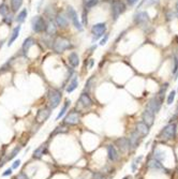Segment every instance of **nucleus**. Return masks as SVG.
<instances>
[{
  "label": "nucleus",
  "mask_w": 178,
  "mask_h": 179,
  "mask_svg": "<svg viewBox=\"0 0 178 179\" xmlns=\"http://www.w3.org/2000/svg\"><path fill=\"white\" fill-rule=\"evenodd\" d=\"M71 42L68 40V39L63 38V37H58L56 38L54 40V42H53V49L55 50L56 53H63L64 50L69 49L70 47H71Z\"/></svg>",
  "instance_id": "1"
},
{
  "label": "nucleus",
  "mask_w": 178,
  "mask_h": 179,
  "mask_svg": "<svg viewBox=\"0 0 178 179\" xmlns=\"http://www.w3.org/2000/svg\"><path fill=\"white\" fill-rule=\"evenodd\" d=\"M31 26H32V30L35 33H41L46 28V23H45L44 18L42 16L37 15L31 19Z\"/></svg>",
  "instance_id": "2"
},
{
  "label": "nucleus",
  "mask_w": 178,
  "mask_h": 179,
  "mask_svg": "<svg viewBox=\"0 0 178 179\" xmlns=\"http://www.w3.org/2000/svg\"><path fill=\"white\" fill-rule=\"evenodd\" d=\"M61 98H62V94L59 90H57V89H50L49 92V101L50 108H53V110L56 108L60 104Z\"/></svg>",
  "instance_id": "3"
},
{
  "label": "nucleus",
  "mask_w": 178,
  "mask_h": 179,
  "mask_svg": "<svg viewBox=\"0 0 178 179\" xmlns=\"http://www.w3.org/2000/svg\"><path fill=\"white\" fill-rule=\"evenodd\" d=\"M106 31V25L104 23H99L96 24L91 28V33H92V42H95L96 40L100 39L103 35H105Z\"/></svg>",
  "instance_id": "4"
},
{
  "label": "nucleus",
  "mask_w": 178,
  "mask_h": 179,
  "mask_svg": "<svg viewBox=\"0 0 178 179\" xmlns=\"http://www.w3.org/2000/svg\"><path fill=\"white\" fill-rule=\"evenodd\" d=\"M161 104H162V99L159 98V97H153L152 99L149 100L146 110H148L149 112H151L153 114L158 113L161 108Z\"/></svg>",
  "instance_id": "5"
},
{
  "label": "nucleus",
  "mask_w": 178,
  "mask_h": 179,
  "mask_svg": "<svg viewBox=\"0 0 178 179\" xmlns=\"http://www.w3.org/2000/svg\"><path fill=\"white\" fill-rule=\"evenodd\" d=\"M126 11V6L124 2L121 1H114L112 4V13H113V18L114 21H116L119 17L120 14H122Z\"/></svg>",
  "instance_id": "6"
},
{
  "label": "nucleus",
  "mask_w": 178,
  "mask_h": 179,
  "mask_svg": "<svg viewBox=\"0 0 178 179\" xmlns=\"http://www.w3.org/2000/svg\"><path fill=\"white\" fill-rule=\"evenodd\" d=\"M68 15L70 19L72 21V24H73L74 27L77 29L78 31H83V25H82L81 21H78L77 13H76L75 10L72 8V7H68Z\"/></svg>",
  "instance_id": "7"
},
{
  "label": "nucleus",
  "mask_w": 178,
  "mask_h": 179,
  "mask_svg": "<svg viewBox=\"0 0 178 179\" xmlns=\"http://www.w3.org/2000/svg\"><path fill=\"white\" fill-rule=\"evenodd\" d=\"M175 132H176V125L171 123L162 130L160 136L164 139H172L175 136Z\"/></svg>",
  "instance_id": "8"
},
{
  "label": "nucleus",
  "mask_w": 178,
  "mask_h": 179,
  "mask_svg": "<svg viewBox=\"0 0 178 179\" xmlns=\"http://www.w3.org/2000/svg\"><path fill=\"white\" fill-rule=\"evenodd\" d=\"M79 121V116L78 113L76 111H72V112H69L68 115L66 116L63 120L64 125H74L76 123H78Z\"/></svg>",
  "instance_id": "9"
},
{
  "label": "nucleus",
  "mask_w": 178,
  "mask_h": 179,
  "mask_svg": "<svg viewBox=\"0 0 178 179\" xmlns=\"http://www.w3.org/2000/svg\"><path fill=\"white\" fill-rule=\"evenodd\" d=\"M77 103L79 105H82L83 107L87 108V107H90L91 105H92V101H91L90 97L88 96V93H82L81 96H79V99L77 101Z\"/></svg>",
  "instance_id": "10"
},
{
  "label": "nucleus",
  "mask_w": 178,
  "mask_h": 179,
  "mask_svg": "<svg viewBox=\"0 0 178 179\" xmlns=\"http://www.w3.org/2000/svg\"><path fill=\"white\" fill-rule=\"evenodd\" d=\"M116 145L118 147V149L121 152H126L129 150L130 145H129V139H126V137H121V139H118L116 141Z\"/></svg>",
  "instance_id": "11"
},
{
  "label": "nucleus",
  "mask_w": 178,
  "mask_h": 179,
  "mask_svg": "<svg viewBox=\"0 0 178 179\" xmlns=\"http://www.w3.org/2000/svg\"><path fill=\"white\" fill-rule=\"evenodd\" d=\"M142 117H143L144 123L147 125L148 127H151V125H153V120H155V114L153 113H151V112H149L148 110H146L145 112L143 113Z\"/></svg>",
  "instance_id": "12"
},
{
  "label": "nucleus",
  "mask_w": 178,
  "mask_h": 179,
  "mask_svg": "<svg viewBox=\"0 0 178 179\" xmlns=\"http://www.w3.org/2000/svg\"><path fill=\"white\" fill-rule=\"evenodd\" d=\"M50 115V108H42L37 114V121L43 122L49 117Z\"/></svg>",
  "instance_id": "13"
},
{
  "label": "nucleus",
  "mask_w": 178,
  "mask_h": 179,
  "mask_svg": "<svg viewBox=\"0 0 178 179\" xmlns=\"http://www.w3.org/2000/svg\"><path fill=\"white\" fill-rule=\"evenodd\" d=\"M139 139H141V136H139V134H138V132H136V131L132 132L131 136H130V139H129V145H130V148L135 149L136 147L138 146Z\"/></svg>",
  "instance_id": "14"
},
{
  "label": "nucleus",
  "mask_w": 178,
  "mask_h": 179,
  "mask_svg": "<svg viewBox=\"0 0 178 179\" xmlns=\"http://www.w3.org/2000/svg\"><path fill=\"white\" fill-rule=\"evenodd\" d=\"M134 21L138 25H145L148 21V14L146 12H139L134 16Z\"/></svg>",
  "instance_id": "15"
},
{
  "label": "nucleus",
  "mask_w": 178,
  "mask_h": 179,
  "mask_svg": "<svg viewBox=\"0 0 178 179\" xmlns=\"http://www.w3.org/2000/svg\"><path fill=\"white\" fill-rule=\"evenodd\" d=\"M136 132L139 134V136H146L149 133V127L147 125H145L144 122H138L136 125Z\"/></svg>",
  "instance_id": "16"
},
{
  "label": "nucleus",
  "mask_w": 178,
  "mask_h": 179,
  "mask_svg": "<svg viewBox=\"0 0 178 179\" xmlns=\"http://www.w3.org/2000/svg\"><path fill=\"white\" fill-rule=\"evenodd\" d=\"M106 149H107V153H109V159L112 162H115L118 159V152H117L116 148H115L113 145H107Z\"/></svg>",
  "instance_id": "17"
},
{
  "label": "nucleus",
  "mask_w": 178,
  "mask_h": 179,
  "mask_svg": "<svg viewBox=\"0 0 178 179\" xmlns=\"http://www.w3.org/2000/svg\"><path fill=\"white\" fill-rule=\"evenodd\" d=\"M35 44V39L32 37H28L27 39H25V41H24L23 43V46H21V50H23L24 54H27V52L29 50V48L32 46V45Z\"/></svg>",
  "instance_id": "18"
},
{
  "label": "nucleus",
  "mask_w": 178,
  "mask_h": 179,
  "mask_svg": "<svg viewBox=\"0 0 178 179\" xmlns=\"http://www.w3.org/2000/svg\"><path fill=\"white\" fill-rule=\"evenodd\" d=\"M148 167L152 171H160V170H163V166L162 164L159 162L157 159H151L149 160L148 162Z\"/></svg>",
  "instance_id": "19"
},
{
  "label": "nucleus",
  "mask_w": 178,
  "mask_h": 179,
  "mask_svg": "<svg viewBox=\"0 0 178 179\" xmlns=\"http://www.w3.org/2000/svg\"><path fill=\"white\" fill-rule=\"evenodd\" d=\"M56 23L57 25L59 26V27H67V25H68V19H67L66 15L62 13H59L58 15L56 16Z\"/></svg>",
  "instance_id": "20"
},
{
  "label": "nucleus",
  "mask_w": 178,
  "mask_h": 179,
  "mask_svg": "<svg viewBox=\"0 0 178 179\" xmlns=\"http://www.w3.org/2000/svg\"><path fill=\"white\" fill-rule=\"evenodd\" d=\"M69 64L74 68H76L79 64V57L75 52H72L69 55Z\"/></svg>",
  "instance_id": "21"
},
{
  "label": "nucleus",
  "mask_w": 178,
  "mask_h": 179,
  "mask_svg": "<svg viewBox=\"0 0 178 179\" xmlns=\"http://www.w3.org/2000/svg\"><path fill=\"white\" fill-rule=\"evenodd\" d=\"M21 26L18 25V26H16L15 28L13 29V31H12V35H11V37L10 39H9V43H8V46H11L12 44H13V42L14 41L17 39L18 37V35H20V31H21Z\"/></svg>",
  "instance_id": "22"
},
{
  "label": "nucleus",
  "mask_w": 178,
  "mask_h": 179,
  "mask_svg": "<svg viewBox=\"0 0 178 179\" xmlns=\"http://www.w3.org/2000/svg\"><path fill=\"white\" fill-rule=\"evenodd\" d=\"M77 86H78L77 78H76V77H73V78H72V81L70 82V84L68 85V87H67V92H69V93L73 92V91L75 90L76 88H77Z\"/></svg>",
  "instance_id": "23"
},
{
  "label": "nucleus",
  "mask_w": 178,
  "mask_h": 179,
  "mask_svg": "<svg viewBox=\"0 0 178 179\" xmlns=\"http://www.w3.org/2000/svg\"><path fill=\"white\" fill-rule=\"evenodd\" d=\"M45 31H46V32H47V35H55V33H56L57 28H56V26H55V23H54V21H50L49 23L47 24L46 28H45Z\"/></svg>",
  "instance_id": "24"
},
{
  "label": "nucleus",
  "mask_w": 178,
  "mask_h": 179,
  "mask_svg": "<svg viewBox=\"0 0 178 179\" xmlns=\"http://www.w3.org/2000/svg\"><path fill=\"white\" fill-rule=\"evenodd\" d=\"M27 14H28V12H27V10L26 9H23L20 12V13L17 14V16H16V18H15V21H17V23H23L24 21L26 19V17H27Z\"/></svg>",
  "instance_id": "25"
},
{
  "label": "nucleus",
  "mask_w": 178,
  "mask_h": 179,
  "mask_svg": "<svg viewBox=\"0 0 178 179\" xmlns=\"http://www.w3.org/2000/svg\"><path fill=\"white\" fill-rule=\"evenodd\" d=\"M23 4V0H11V10L13 12H17Z\"/></svg>",
  "instance_id": "26"
},
{
  "label": "nucleus",
  "mask_w": 178,
  "mask_h": 179,
  "mask_svg": "<svg viewBox=\"0 0 178 179\" xmlns=\"http://www.w3.org/2000/svg\"><path fill=\"white\" fill-rule=\"evenodd\" d=\"M70 103H71V102H70L69 100H67L66 102H64L63 106H62V108H61V111H60L59 114H58V115H57V117H56V119H57V120H59L60 118H61L62 116H63L64 114H66L67 110H68V107H69V104H70Z\"/></svg>",
  "instance_id": "27"
},
{
  "label": "nucleus",
  "mask_w": 178,
  "mask_h": 179,
  "mask_svg": "<svg viewBox=\"0 0 178 179\" xmlns=\"http://www.w3.org/2000/svg\"><path fill=\"white\" fill-rule=\"evenodd\" d=\"M84 2V6H85L86 9H90V8H93L98 4L99 0H83Z\"/></svg>",
  "instance_id": "28"
},
{
  "label": "nucleus",
  "mask_w": 178,
  "mask_h": 179,
  "mask_svg": "<svg viewBox=\"0 0 178 179\" xmlns=\"http://www.w3.org/2000/svg\"><path fill=\"white\" fill-rule=\"evenodd\" d=\"M21 146H17V147H15V148H14L13 150H12V152H11V153L9 154L8 157H7V158H6V160H4V161L12 160V159H13L14 157L16 156V154H18V152L21 151Z\"/></svg>",
  "instance_id": "29"
},
{
  "label": "nucleus",
  "mask_w": 178,
  "mask_h": 179,
  "mask_svg": "<svg viewBox=\"0 0 178 179\" xmlns=\"http://www.w3.org/2000/svg\"><path fill=\"white\" fill-rule=\"evenodd\" d=\"M44 151H45V146L43 145V146L39 147L38 149H35V153H33V157H35V158H37V159H39L43 156V154H44Z\"/></svg>",
  "instance_id": "30"
},
{
  "label": "nucleus",
  "mask_w": 178,
  "mask_h": 179,
  "mask_svg": "<svg viewBox=\"0 0 178 179\" xmlns=\"http://www.w3.org/2000/svg\"><path fill=\"white\" fill-rule=\"evenodd\" d=\"M9 13V8L8 6H6V4H1L0 6V14H1L2 16H7Z\"/></svg>",
  "instance_id": "31"
},
{
  "label": "nucleus",
  "mask_w": 178,
  "mask_h": 179,
  "mask_svg": "<svg viewBox=\"0 0 178 179\" xmlns=\"http://www.w3.org/2000/svg\"><path fill=\"white\" fill-rule=\"evenodd\" d=\"M142 159H143V157L141 156V157L136 158L135 160L133 161V163H132V166H131V167H132V172H135V171H136V166H138V164H139V162H141Z\"/></svg>",
  "instance_id": "32"
},
{
  "label": "nucleus",
  "mask_w": 178,
  "mask_h": 179,
  "mask_svg": "<svg viewBox=\"0 0 178 179\" xmlns=\"http://www.w3.org/2000/svg\"><path fill=\"white\" fill-rule=\"evenodd\" d=\"M175 94H176V92H175L174 90L171 91V93L168 94V97H167V104L168 105H171V104L173 103V101H174V99H175Z\"/></svg>",
  "instance_id": "33"
},
{
  "label": "nucleus",
  "mask_w": 178,
  "mask_h": 179,
  "mask_svg": "<svg viewBox=\"0 0 178 179\" xmlns=\"http://www.w3.org/2000/svg\"><path fill=\"white\" fill-rule=\"evenodd\" d=\"M167 87H168V84H164V85L162 86V88H161L160 91H159V98L163 99V94L165 93V91H166Z\"/></svg>",
  "instance_id": "34"
},
{
  "label": "nucleus",
  "mask_w": 178,
  "mask_h": 179,
  "mask_svg": "<svg viewBox=\"0 0 178 179\" xmlns=\"http://www.w3.org/2000/svg\"><path fill=\"white\" fill-rule=\"evenodd\" d=\"M93 179H107V177H105V176L101 173H97V174H93Z\"/></svg>",
  "instance_id": "35"
},
{
  "label": "nucleus",
  "mask_w": 178,
  "mask_h": 179,
  "mask_svg": "<svg viewBox=\"0 0 178 179\" xmlns=\"http://www.w3.org/2000/svg\"><path fill=\"white\" fill-rule=\"evenodd\" d=\"M21 165V160H15L13 162V164H12V170H15V168H17L18 166Z\"/></svg>",
  "instance_id": "36"
},
{
  "label": "nucleus",
  "mask_w": 178,
  "mask_h": 179,
  "mask_svg": "<svg viewBox=\"0 0 178 179\" xmlns=\"http://www.w3.org/2000/svg\"><path fill=\"white\" fill-rule=\"evenodd\" d=\"M107 39H109V35H107V33H105V37L100 41V45H104L105 43L107 42Z\"/></svg>",
  "instance_id": "37"
},
{
  "label": "nucleus",
  "mask_w": 178,
  "mask_h": 179,
  "mask_svg": "<svg viewBox=\"0 0 178 179\" xmlns=\"http://www.w3.org/2000/svg\"><path fill=\"white\" fill-rule=\"evenodd\" d=\"M86 17H87V15H86V11H84L83 12V24L84 25H87V23H88V21L86 19Z\"/></svg>",
  "instance_id": "38"
},
{
  "label": "nucleus",
  "mask_w": 178,
  "mask_h": 179,
  "mask_svg": "<svg viewBox=\"0 0 178 179\" xmlns=\"http://www.w3.org/2000/svg\"><path fill=\"white\" fill-rule=\"evenodd\" d=\"M12 174V167L11 168H8L6 172H4L3 174H2V176H9V175H11Z\"/></svg>",
  "instance_id": "39"
},
{
  "label": "nucleus",
  "mask_w": 178,
  "mask_h": 179,
  "mask_svg": "<svg viewBox=\"0 0 178 179\" xmlns=\"http://www.w3.org/2000/svg\"><path fill=\"white\" fill-rule=\"evenodd\" d=\"M138 1V0H127V2H128L129 6H133V4H135Z\"/></svg>",
  "instance_id": "40"
},
{
  "label": "nucleus",
  "mask_w": 178,
  "mask_h": 179,
  "mask_svg": "<svg viewBox=\"0 0 178 179\" xmlns=\"http://www.w3.org/2000/svg\"><path fill=\"white\" fill-rule=\"evenodd\" d=\"M176 11H177V15H178V0H177V2H176Z\"/></svg>",
  "instance_id": "41"
},
{
  "label": "nucleus",
  "mask_w": 178,
  "mask_h": 179,
  "mask_svg": "<svg viewBox=\"0 0 178 179\" xmlns=\"http://www.w3.org/2000/svg\"><path fill=\"white\" fill-rule=\"evenodd\" d=\"M124 179H131V177H130V176H127V177H124Z\"/></svg>",
  "instance_id": "42"
}]
</instances>
